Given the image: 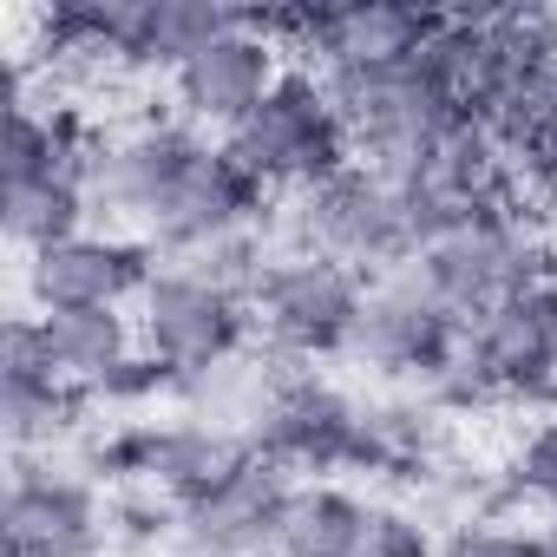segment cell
Instances as JSON below:
<instances>
[{"label":"cell","mask_w":557,"mask_h":557,"mask_svg":"<svg viewBox=\"0 0 557 557\" xmlns=\"http://www.w3.org/2000/svg\"><path fill=\"white\" fill-rule=\"evenodd\" d=\"M296 60L283 53V40H269L262 27H256V14H236V27L230 34H216L171 86H164V99H171V112L184 119V125H197L203 138H230L269 92H275V79H283Z\"/></svg>","instance_id":"cell-13"},{"label":"cell","mask_w":557,"mask_h":557,"mask_svg":"<svg viewBox=\"0 0 557 557\" xmlns=\"http://www.w3.org/2000/svg\"><path fill=\"white\" fill-rule=\"evenodd\" d=\"M537 537H544V557H557V518H544V524H537Z\"/></svg>","instance_id":"cell-24"},{"label":"cell","mask_w":557,"mask_h":557,"mask_svg":"<svg viewBox=\"0 0 557 557\" xmlns=\"http://www.w3.org/2000/svg\"><path fill=\"white\" fill-rule=\"evenodd\" d=\"M446 557H544V537L537 524H524V511L485 492L459 524H446Z\"/></svg>","instance_id":"cell-22"},{"label":"cell","mask_w":557,"mask_h":557,"mask_svg":"<svg viewBox=\"0 0 557 557\" xmlns=\"http://www.w3.org/2000/svg\"><path fill=\"white\" fill-rule=\"evenodd\" d=\"M40 322H47V348H53L60 374L79 387L112 381L138 355V315L132 309H53Z\"/></svg>","instance_id":"cell-19"},{"label":"cell","mask_w":557,"mask_h":557,"mask_svg":"<svg viewBox=\"0 0 557 557\" xmlns=\"http://www.w3.org/2000/svg\"><path fill=\"white\" fill-rule=\"evenodd\" d=\"M492 492L511 511H531L537 524L557 518V407L550 413H531V426L511 440L505 466L492 472Z\"/></svg>","instance_id":"cell-21"},{"label":"cell","mask_w":557,"mask_h":557,"mask_svg":"<svg viewBox=\"0 0 557 557\" xmlns=\"http://www.w3.org/2000/svg\"><path fill=\"white\" fill-rule=\"evenodd\" d=\"M433 400L446 413H472V407L550 413L557 407V275H544V283H531L524 296L498 302L466 329V361Z\"/></svg>","instance_id":"cell-4"},{"label":"cell","mask_w":557,"mask_h":557,"mask_svg":"<svg viewBox=\"0 0 557 557\" xmlns=\"http://www.w3.org/2000/svg\"><path fill=\"white\" fill-rule=\"evenodd\" d=\"M223 151L283 203V197H302L315 184H329L335 171L355 164V138L342 125V106L329 92V79L315 66H289L275 79V92L223 138Z\"/></svg>","instance_id":"cell-5"},{"label":"cell","mask_w":557,"mask_h":557,"mask_svg":"<svg viewBox=\"0 0 557 557\" xmlns=\"http://www.w3.org/2000/svg\"><path fill=\"white\" fill-rule=\"evenodd\" d=\"M8 557H106L119 544V498L60 459H8Z\"/></svg>","instance_id":"cell-11"},{"label":"cell","mask_w":557,"mask_h":557,"mask_svg":"<svg viewBox=\"0 0 557 557\" xmlns=\"http://www.w3.org/2000/svg\"><path fill=\"white\" fill-rule=\"evenodd\" d=\"M269 236H275V249H315V256H335L361 275H394L420 256V230H413L400 184L361 158L348 171H335L329 184L283 197Z\"/></svg>","instance_id":"cell-2"},{"label":"cell","mask_w":557,"mask_h":557,"mask_svg":"<svg viewBox=\"0 0 557 557\" xmlns=\"http://www.w3.org/2000/svg\"><path fill=\"white\" fill-rule=\"evenodd\" d=\"M361 557H446V531L420 505H381Z\"/></svg>","instance_id":"cell-23"},{"label":"cell","mask_w":557,"mask_h":557,"mask_svg":"<svg viewBox=\"0 0 557 557\" xmlns=\"http://www.w3.org/2000/svg\"><path fill=\"white\" fill-rule=\"evenodd\" d=\"M368 289L374 275L315 256V249H275L262 283L249 289V315H256V348L296 368H329L355 355L361 315H368Z\"/></svg>","instance_id":"cell-3"},{"label":"cell","mask_w":557,"mask_h":557,"mask_svg":"<svg viewBox=\"0 0 557 557\" xmlns=\"http://www.w3.org/2000/svg\"><path fill=\"white\" fill-rule=\"evenodd\" d=\"M374 498L348 479H302L283 511V544L275 557H361L374 531Z\"/></svg>","instance_id":"cell-18"},{"label":"cell","mask_w":557,"mask_h":557,"mask_svg":"<svg viewBox=\"0 0 557 557\" xmlns=\"http://www.w3.org/2000/svg\"><path fill=\"white\" fill-rule=\"evenodd\" d=\"M262 387L243 420L256 459L283 466L296 479H368L374 472V440H368V400L329 381L322 368H296L262 355Z\"/></svg>","instance_id":"cell-1"},{"label":"cell","mask_w":557,"mask_h":557,"mask_svg":"<svg viewBox=\"0 0 557 557\" xmlns=\"http://www.w3.org/2000/svg\"><path fill=\"white\" fill-rule=\"evenodd\" d=\"M413 275L472 329L498 302H511L531 283L557 275V243H550V230L531 210H492V216L453 223L433 243H420Z\"/></svg>","instance_id":"cell-6"},{"label":"cell","mask_w":557,"mask_h":557,"mask_svg":"<svg viewBox=\"0 0 557 557\" xmlns=\"http://www.w3.org/2000/svg\"><path fill=\"white\" fill-rule=\"evenodd\" d=\"M92 387L66 374H0V433L8 459H53L66 440H86L99 420Z\"/></svg>","instance_id":"cell-16"},{"label":"cell","mask_w":557,"mask_h":557,"mask_svg":"<svg viewBox=\"0 0 557 557\" xmlns=\"http://www.w3.org/2000/svg\"><path fill=\"white\" fill-rule=\"evenodd\" d=\"M329 92L342 106V125L355 138V158L361 164H381L387 177H400L453 119H466L446 66L433 60V40L413 60L368 66V73H335Z\"/></svg>","instance_id":"cell-8"},{"label":"cell","mask_w":557,"mask_h":557,"mask_svg":"<svg viewBox=\"0 0 557 557\" xmlns=\"http://www.w3.org/2000/svg\"><path fill=\"white\" fill-rule=\"evenodd\" d=\"M355 368H368L374 381H387L394 394H440L459 361H466V322L420 283L413 262L394 275H374L368 289V315L355 335Z\"/></svg>","instance_id":"cell-9"},{"label":"cell","mask_w":557,"mask_h":557,"mask_svg":"<svg viewBox=\"0 0 557 557\" xmlns=\"http://www.w3.org/2000/svg\"><path fill=\"white\" fill-rule=\"evenodd\" d=\"M132 315H138V348H145L158 368L177 374L184 400H190L203 381H216V374H230L236 361L256 355L249 296L210 283V275H197V269H184V262H164V269L151 275V289L138 296Z\"/></svg>","instance_id":"cell-7"},{"label":"cell","mask_w":557,"mask_h":557,"mask_svg":"<svg viewBox=\"0 0 557 557\" xmlns=\"http://www.w3.org/2000/svg\"><path fill=\"white\" fill-rule=\"evenodd\" d=\"M243 8H216V0H132L125 27V79H177L216 34L236 27Z\"/></svg>","instance_id":"cell-17"},{"label":"cell","mask_w":557,"mask_h":557,"mask_svg":"<svg viewBox=\"0 0 557 557\" xmlns=\"http://www.w3.org/2000/svg\"><path fill=\"white\" fill-rule=\"evenodd\" d=\"M92 210L99 197L73 177H27V184H8V203H0V223H8V243L21 256H40L79 230H92Z\"/></svg>","instance_id":"cell-20"},{"label":"cell","mask_w":557,"mask_h":557,"mask_svg":"<svg viewBox=\"0 0 557 557\" xmlns=\"http://www.w3.org/2000/svg\"><path fill=\"white\" fill-rule=\"evenodd\" d=\"M296 485H302L296 472L269 466V459H249L203 505L177 511L164 550L171 557H275V544H283V511H289Z\"/></svg>","instance_id":"cell-15"},{"label":"cell","mask_w":557,"mask_h":557,"mask_svg":"<svg viewBox=\"0 0 557 557\" xmlns=\"http://www.w3.org/2000/svg\"><path fill=\"white\" fill-rule=\"evenodd\" d=\"M394 184H400V197H407V210H413L420 243H433V236L453 230V223L492 216V210H524V177H518L511 145H505L492 125H479L472 112L453 119Z\"/></svg>","instance_id":"cell-10"},{"label":"cell","mask_w":557,"mask_h":557,"mask_svg":"<svg viewBox=\"0 0 557 557\" xmlns=\"http://www.w3.org/2000/svg\"><path fill=\"white\" fill-rule=\"evenodd\" d=\"M164 256L132 230H79L40 256H21V289L34 315L53 309H138Z\"/></svg>","instance_id":"cell-12"},{"label":"cell","mask_w":557,"mask_h":557,"mask_svg":"<svg viewBox=\"0 0 557 557\" xmlns=\"http://www.w3.org/2000/svg\"><path fill=\"white\" fill-rule=\"evenodd\" d=\"M210 145L216 138H203L177 112H138L112 138V158H106V177H99V210L119 216V230L145 236L164 216V203L184 190V177L210 158Z\"/></svg>","instance_id":"cell-14"}]
</instances>
